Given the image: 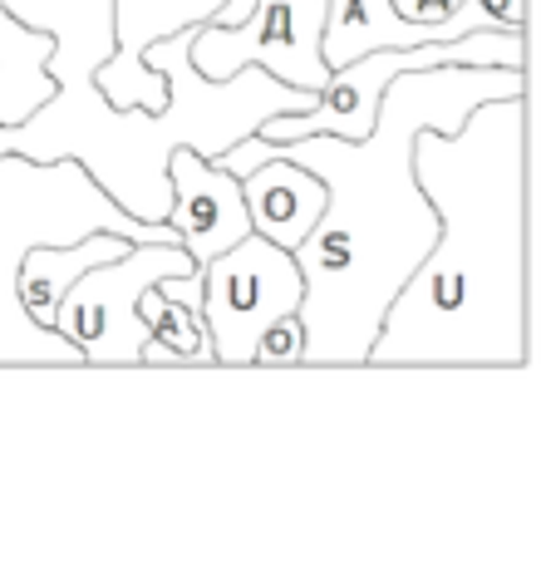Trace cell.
Segmentation results:
<instances>
[{
	"mask_svg": "<svg viewBox=\"0 0 541 561\" xmlns=\"http://www.w3.org/2000/svg\"><path fill=\"white\" fill-rule=\"evenodd\" d=\"M527 94V65H428L389 79L365 138L306 134L266 144L246 134L237 153H276L325 183V207L296 247L306 300V365H365L389 300L434 247L438 217L414 178V134H453L487 99Z\"/></svg>",
	"mask_w": 541,
	"mask_h": 561,
	"instance_id": "6da1fadb",
	"label": "cell"
},
{
	"mask_svg": "<svg viewBox=\"0 0 541 561\" xmlns=\"http://www.w3.org/2000/svg\"><path fill=\"white\" fill-rule=\"evenodd\" d=\"M414 178L438 232L365 365H527V94L487 99L453 134L418 128Z\"/></svg>",
	"mask_w": 541,
	"mask_h": 561,
	"instance_id": "7a4b0ae2",
	"label": "cell"
},
{
	"mask_svg": "<svg viewBox=\"0 0 541 561\" xmlns=\"http://www.w3.org/2000/svg\"><path fill=\"white\" fill-rule=\"evenodd\" d=\"M0 5L55 39L49 75L59 84L55 99L25 124L0 128V153H25L35 163L74 158L138 222L168 217V153L177 144L197 148L203 158H222L266 118L315 104L310 89L280 84L256 65L237 69L232 79H203L187 65V39L197 20L138 49V65L168 79V104H114L99 84V69L118 49V0H0Z\"/></svg>",
	"mask_w": 541,
	"mask_h": 561,
	"instance_id": "3957f363",
	"label": "cell"
},
{
	"mask_svg": "<svg viewBox=\"0 0 541 561\" xmlns=\"http://www.w3.org/2000/svg\"><path fill=\"white\" fill-rule=\"evenodd\" d=\"M89 232H118L134 242H177L168 222L128 217L84 163H35L0 153V365H84L65 335L35 325L15 296L20 256L39 242H79Z\"/></svg>",
	"mask_w": 541,
	"mask_h": 561,
	"instance_id": "277c9868",
	"label": "cell"
},
{
	"mask_svg": "<svg viewBox=\"0 0 541 561\" xmlns=\"http://www.w3.org/2000/svg\"><path fill=\"white\" fill-rule=\"evenodd\" d=\"M187 272H197V262L183 242H128L118 256L89 266L65 290L55 310V335H65L84 365H143L148 325L138 316V296Z\"/></svg>",
	"mask_w": 541,
	"mask_h": 561,
	"instance_id": "5b68a950",
	"label": "cell"
},
{
	"mask_svg": "<svg viewBox=\"0 0 541 561\" xmlns=\"http://www.w3.org/2000/svg\"><path fill=\"white\" fill-rule=\"evenodd\" d=\"M203 276V325L217 365H252L256 340L280 316H296L306 300L296 252L246 232L212 262L197 266Z\"/></svg>",
	"mask_w": 541,
	"mask_h": 561,
	"instance_id": "8992f818",
	"label": "cell"
},
{
	"mask_svg": "<svg viewBox=\"0 0 541 561\" xmlns=\"http://www.w3.org/2000/svg\"><path fill=\"white\" fill-rule=\"evenodd\" d=\"M320 30H325V0H252L237 25H222L212 15L197 20L187 39V65L203 79H232L237 69L256 65L280 84L320 94L330 79Z\"/></svg>",
	"mask_w": 541,
	"mask_h": 561,
	"instance_id": "52a82bcc",
	"label": "cell"
},
{
	"mask_svg": "<svg viewBox=\"0 0 541 561\" xmlns=\"http://www.w3.org/2000/svg\"><path fill=\"white\" fill-rule=\"evenodd\" d=\"M168 227L187 247L197 266L212 262L217 252H227L232 242H242L252 232L242 203V178L232 168H222L217 158H203L197 148L177 144L168 153Z\"/></svg>",
	"mask_w": 541,
	"mask_h": 561,
	"instance_id": "ba28073f",
	"label": "cell"
},
{
	"mask_svg": "<svg viewBox=\"0 0 541 561\" xmlns=\"http://www.w3.org/2000/svg\"><path fill=\"white\" fill-rule=\"evenodd\" d=\"M217 163L242 178L246 222H252L256 237L296 252L310 237V227L320 222L325 183H320L310 168L290 163V158H276V153H237V148H227Z\"/></svg>",
	"mask_w": 541,
	"mask_h": 561,
	"instance_id": "9c48e42d",
	"label": "cell"
},
{
	"mask_svg": "<svg viewBox=\"0 0 541 561\" xmlns=\"http://www.w3.org/2000/svg\"><path fill=\"white\" fill-rule=\"evenodd\" d=\"M463 30H503L487 20L477 0H463L453 20L444 25H414L394 10V0H325V30H320V55L325 65H345L369 49H404V45H428V39H453ZM527 30V25H522Z\"/></svg>",
	"mask_w": 541,
	"mask_h": 561,
	"instance_id": "30bf717a",
	"label": "cell"
},
{
	"mask_svg": "<svg viewBox=\"0 0 541 561\" xmlns=\"http://www.w3.org/2000/svg\"><path fill=\"white\" fill-rule=\"evenodd\" d=\"M134 237H118V232H89L79 242H39L20 256V272H15V296L20 306L30 310V320L45 330H55V310L65 300V290L74 286L89 266L108 262L118 256Z\"/></svg>",
	"mask_w": 541,
	"mask_h": 561,
	"instance_id": "8fae6325",
	"label": "cell"
},
{
	"mask_svg": "<svg viewBox=\"0 0 541 561\" xmlns=\"http://www.w3.org/2000/svg\"><path fill=\"white\" fill-rule=\"evenodd\" d=\"M49 49L55 39L45 30L15 20L0 5V128L25 124L35 108L55 99V75H49Z\"/></svg>",
	"mask_w": 541,
	"mask_h": 561,
	"instance_id": "7c38bea8",
	"label": "cell"
},
{
	"mask_svg": "<svg viewBox=\"0 0 541 561\" xmlns=\"http://www.w3.org/2000/svg\"><path fill=\"white\" fill-rule=\"evenodd\" d=\"M138 316H143V325H148L143 365H217L197 306L173 300L158 286H148L143 296H138Z\"/></svg>",
	"mask_w": 541,
	"mask_h": 561,
	"instance_id": "4fadbf2b",
	"label": "cell"
},
{
	"mask_svg": "<svg viewBox=\"0 0 541 561\" xmlns=\"http://www.w3.org/2000/svg\"><path fill=\"white\" fill-rule=\"evenodd\" d=\"M252 365H306V325H300V316H280L276 325H266V335L256 340Z\"/></svg>",
	"mask_w": 541,
	"mask_h": 561,
	"instance_id": "5bb4252c",
	"label": "cell"
},
{
	"mask_svg": "<svg viewBox=\"0 0 541 561\" xmlns=\"http://www.w3.org/2000/svg\"><path fill=\"white\" fill-rule=\"evenodd\" d=\"M394 10L404 20H414V25H444V20H453L463 10V0H394Z\"/></svg>",
	"mask_w": 541,
	"mask_h": 561,
	"instance_id": "9a60e30c",
	"label": "cell"
},
{
	"mask_svg": "<svg viewBox=\"0 0 541 561\" xmlns=\"http://www.w3.org/2000/svg\"><path fill=\"white\" fill-rule=\"evenodd\" d=\"M487 10V20L503 30H522L527 25V0H477Z\"/></svg>",
	"mask_w": 541,
	"mask_h": 561,
	"instance_id": "2e32d148",
	"label": "cell"
}]
</instances>
